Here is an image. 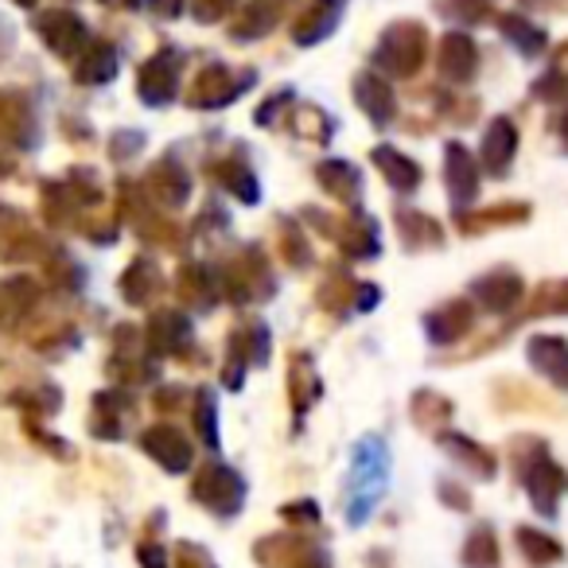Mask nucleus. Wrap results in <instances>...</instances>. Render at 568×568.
Here are the masks:
<instances>
[{"label": "nucleus", "instance_id": "obj_1", "mask_svg": "<svg viewBox=\"0 0 568 568\" xmlns=\"http://www.w3.org/2000/svg\"><path fill=\"white\" fill-rule=\"evenodd\" d=\"M389 483V448L382 436H363L351 452V479H347V521L363 526L374 514L378 498Z\"/></svg>", "mask_w": 568, "mask_h": 568}, {"label": "nucleus", "instance_id": "obj_2", "mask_svg": "<svg viewBox=\"0 0 568 568\" xmlns=\"http://www.w3.org/2000/svg\"><path fill=\"white\" fill-rule=\"evenodd\" d=\"M514 467H518V479L526 487V495L534 498L537 514L552 518L557 514L560 495L568 490V471L549 456L541 440H514Z\"/></svg>", "mask_w": 568, "mask_h": 568}, {"label": "nucleus", "instance_id": "obj_3", "mask_svg": "<svg viewBox=\"0 0 568 568\" xmlns=\"http://www.w3.org/2000/svg\"><path fill=\"white\" fill-rule=\"evenodd\" d=\"M214 284H219V296L222 301H265L273 296V268L265 265L257 250H242L237 257H230L222 268H214Z\"/></svg>", "mask_w": 568, "mask_h": 568}, {"label": "nucleus", "instance_id": "obj_4", "mask_svg": "<svg viewBox=\"0 0 568 568\" xmlns=\"http://www.w3.org/2000/svg\"><path fill=\"white\" fill-rule=\"evenodd\" d=\"M191 498L211 514H219V518H234L245 503V479L226 464H206L191 479Z\"/></svg>", "mask_w": 568, "mask_h": 568}, {"label": "nucleus", "instance_id": "obj_5", "mask_svg": "<svg viewBox=\"0 0 568 568\" xmlns=\"http://www.w3.org/2000/svg\"><path fill=\"white\" fill-rule=\"evenodd\" d=\"M265 363H268V327L261 320H242L226 339V371H222L226 389H242L245 371Z\"/></svg>", "mask_w": 568, "mask_h": 568}, {"label": "nucleus", "instance_id": "obj_6", "mask_svg": "<svg viewBox=\"0 0 568 568\" xmlns=\"http://www.w3.org/2000/svg\"><path fill=\"white\" fill-rule=\"evenodd\" d=\"M253 557L265 568H332L324 545L304 541V537H265L253 549Z\"/></svg>", "mask_w": 568, "mask_h": 568}, {"label": "nucleus", "instance_id": "obj_7", "mask_svg": "<svg viewBox=\"0 0 568 568\" xmlns=\"http://www.w3.org/2000/svg\"><path fill=\"white\" fill-rule=\"evenodd\" d=\"M141 448L149 452L152 459H156L164 471H172V475H180V471H187L191 467V440L180 433L175 425H152V428H144L141 433Z\"/></svg>", "mask_w": 568, "mask_h": 568}, {"label": "nucleus", "instance_id": "obj_8", "mask_svg": "<svg viewBox=\"0 0 568 568\" xmlns=\"http://www.w3.org/2000/svg\"><path fill=\"white\" fill-rule=\"evenodd\" d=\"M521 293H526V284H521V276L514 268H490L487 276H479L471 284V301L483 312H495V316L498 312H510L521 301Z\"/></svg>", "mask_w": 568, "mask_h": 568}, {"label": "nucleus", "instance_id": "obj_9", "mask_svg": "<svg viewBox=\"0 0 568 568\" xmlns=\"http://www.w3.org/2000/svg\"><path fill=\"white\" fill-rule=\"evenodd\" d=\"M332 234L339 237V250L351 261H371L382 250V226L374 214H347L343 222H335Z\"/></svg>", "mask_w": 568, "mask_h": 568}, {"label": "nucleus", "instance_id": "obj_10", "mask_svg": "<svg viewBox=\"0 0 568 568\" xmlns=\"http://www.w3.org/2000/svg\"><path fill=\"white\" fill-rule=\"evenodd\" d=\"M526 358L552 389H568V339H560V335H534Z\"/></svg>", "mask_w": 568, "mask_h": 568}, {"label": "nucleus", "instance_id": "obj_11", "mask_svg": "<svg viewBox=\"0 0 568 568\" xmlns=\"http://www.w3.org/2000/svg\"><path fill=\"white\" fill-rule=\"evenodd\" d=\"M471 327H475L471 296H467V301H448V304H440V308L425 316L428 339L440 343V347H448V343H459L467 332H471Z\"/></svg>", "mask_w": 568, "mask_h": 568}, {"label": "nucleus", "instance_id": "obj_12", "mask_svg": "<svg viewBox=\"0 0 568 568\" xmlns=\"http://www.w3.org/2000/svg\"><path fill=\"white\" fill-rule=\"evenodd\" d=\"M191 343V320L183 312H156L144 332V347L149 355H180L183 347Z\"/></svg>", "mask_w": 568, "mask_h": 568}, {"label": "nucleus", "instance_id": "obj_13", "mask_svg": "<svg viewBox=\"0 0 568 568\" xmlns=\"http://www.w3.org/2000/svg\"><path fill=\"white\" fill-rule=\"evenodd\" d=\"M160 293H164V273H160L156 261L136 257L133 265L121 273V296H125V304H133V308H149Z\"/></svg>", "mask_w": 568, "mask_h": 568}, {"label": "nucleus", "instance_id": "obj_14", "mask_svg": "<svg viewBox=\"0 0 568 568\" xmlns=\"http://www.w3.org/2000/svg\"><path fill=\"white\" fill-rule=\"evenodd\" d=\"M133 413V402H129L121 389H105V394L94 397V417H90V433L102 436V440H121L125 436V417Z\"/></svg>", "mask_w": 568, "mask_h": 568}, {"label": "nucleus", "instance_id": "obj_15", "mask_svg": "<svg viewBox=\"0 0 568 568\" xmlns=\"http://www.w3.org/2000/svg\"><path fill=\"white\" fill-rule=\"evenodd\" d=\"M40 304V288H36L32 276H9V281H0V324H24L28 312Z\"/></svg>", "mask_w": 568, "mask_h": 568}, {"label": "nucleus", "instance_id": "obj_16", "mask_svg": "<svg viewBox=\"0 0 568 568\" xmlns=\"http://www.w3.org/2000/svg\"><path fill=\"white\" fill-rule=\"evenodd\" d=\"M288 402H293V413L296 420L320 402V374H316V363H312L304 351H296L293 363H288Z\"/></svg>", "mask_w": 568, "mask_h": 568}, {"label": "nucleus", "instance_id": "obj_17", "mask_svg": "<svg viewBox=\"0 0 568 568\" xmlns=\"http://www.w3.org/2000/svg\"><path fill=\"white\" fill-rule=\"evenodd\" d=\"M440 448L448 452L452 459H459V464L467 467V471L475 475V479H490V475L498 471V459L495 452H487L483 444H475L471 436H459V433H440Z\"/></svg>", "mask_w": 568, "mask_h": 568}, {"label": "nucleus", "instance_id": "obj_18", "mask_svg": "<svg viewBox=\"0 0 568 568\" xmlns=\"http://www.w3.org/2000/svg\"><path fill=\"white\" fill-rule=\"evenodd\" d=\"M180 296L195 308H214L219 301V284H214L211 265H183L180 268Z\"/></svg>", "mask_w": 568, "mask_h": 568}, {"label": "nucleus", "instance_id": "obj_19", "mask_svg": "<svg viewBox=\"0 0 568 568\" xmlns=\"http://www.w3.org/2000/svg\"><path fill=\"white\" fill-rule=\"evenodd\" d=\"M397 222H402V242L409 245V250H436V245H444L440 222L428 219V214L402 211L397 214Z\"/></svg>", "mask_w": 568, "mask_h": 568}, {"label": "nucleus", "instance_id": "obj_20", "mask_svg": "<svg viewBox=\"0 0 568 568\" xmlns=\"http://www.w3.org/2000/svg\"><path fill=\"white\" fill-rule=\"evenodd\" d=\"M518 549L534 568H549V565H557V560L565 557L560 541H552L549 534H537V529H529V526H518Z\"/></svg>", "mask_w": 568, "mask_h": 568}, {"label": "nucleus", "instance_id": "obj_21", "mask_svg": "<svg viewBox=\"0 0 568 568\" xmlns=\"http://www.w3.org/2000/svg\"><path fill=\"white\" fill-rule=\"evenodd\" d=\"M498 557H503V549H498V537L490 526H479L471 537H467V545H464V565L467 568H495Z\"/></svg>", "mask_w": 568, "mask_h": 568}, {"label": "nucleus", "instance_id": "obj_22", "mask_svg": "<svg viewBox=\"0 0 568 568\" xmlns=\"http://www.w3.org/2000/svg\"><path fill=\"white\" fill-rule=\"evenodd\" d=\"M448 417H452V402L444 394H436V389L413 394V420H417L420 428H436V433H440V425Z\"/></svg>", "mask_w": 568, "mask_h": 568}, {"label": "nucleus", "instance_id": "obj_23", "mask_svg": "<svg viewBox=\"0 0 568 568\" xmlns=\"http://www.w3.org/2000/svg\"><path fill=\"white\" fill-rule=\"evenodd\" d=\"M355 288H358V284H351L347 273H332L324 284H320V296H316L320 308L343 316L347 308H355Z\"/></svg>", "mask_w": 568, "mask_h": 568}, {"label": "nucleus", "instance_id": "obj_24", "mask_svg": "<svg viewBox=\"0 0 568 568\" xmlns=\"http://www.w3.org/2000/svg\"><path fill=\"white\" fill-rule=\"evenodd\" d=\"M529 211L526 206H490V211L483 214H459V226L467 230V234H483V230L490 226H510V222H526Z\"/></svg>", "mask_w": 568, "mask_h": 568}, {"label": "nucleus", "instance_id": "obj_25", "mask_svg": "<svg viewBox=\"0 0 568 568\" xmlns=\"http://www.w3.org/2000/svg\"><path fill=\"white\" fill-rule=\"evenodd\" d=\"M320 183H324L332 195L347 199V203H355V199L363 195V180H358V172L351 164H324L320 168Z\"/></svg>", "mask_w": 568, "mask_h": 568}, {"label": "nucleus", "instance_id": "obj_26", "mask_svg": "<svg viewBox=\"0 0 568 568\" xmlns=\"http://www.w3.org/2000/svg\"><path fill=\"white\" fill-rule=\"evenodd\" d=\"M475 187H479V180H475L471 164L464 160V152L452 149V168H448V191H452V199H456V203H471Z\"/></svg>", "mask_w": 568, "mask_h": 568}, {"label": "nucleus", "instance_id": "obj_27", "mask_svg": "<svg viewBox=\"0 0 568 568\" xmlns=\"http://www.w3.org/2000/svg\"><path fill=\"white\" fill-rule=\"evenodd\" d=\"M529 312L537 316H568V281H549L534 293Z\"/></svg>", "mask_w": 568, "mask_h": 568}, {"label": "nucleus", "instance_id": "obj_28", "mask_svg": "<svg viewBox=\"0 0 568 568\" xmlns=\"http://www.w3.org/2000/svg\"><path fill=\"white\" fill-rule=\"evenodd\" d=\"M281 257L288 261L293 268L308 265L312 250H308V234H304L296 222H281Z\"/></svg>", "mask_w": 568, "mask_h": 568}, {"label": "nucleus", "instance_id": "obj_29", "mask_svg": "<svg viewBox=\"0 0 568 568\" xmlns=\"http://www.w3.org/2000/svg\"><path fill=\"white\" fill-rule=\"evenodd\" d=\"M195 428L203 436L206 448H219V433H214V389H199L195 394Z\"/></svg>", "mask_w": 568, "mask_h": 568}, {"label": "nucleus", "instance_id": "obj_30", "mask_svg": "<svg viewBox=\"0 0 568 568\" xmlns=\"http://www.w3.org/2000/svg\"><path fill=\"white\" fill-rule=\"evenodd\" d=\"M382 160H386V175H389V183H394L397 191H413L420 183V172L413 164H405V160H397L394 152H382Z\"/></svg>", "mask_w": 568, "mask_h": 568}, {"label": "nucleus", "instance_id": "obj_31", "mask_svg": "<svg viewBox=\"0 0 568 568\" xmlns=\"http://www.w3.org/2000/svg\"><path fill=\"white\" fill-rule=\"evenodd\" d=\"M175 568H219V565H214V557L203 545L183 541V545H175Z\"/></svg>", "mask_w": 568, "mask_h": 568}, {"label": "nucleus", "instance_id": "obj_32", "mask_svg": "<svg viewBox=\"0 0 568 568\" xmlns=\"http://www.w3.org/2000/svg\"><path fill=\"white\" fill-rule=\"evenodd\" d=\"M281 518L288 521V526H320V506L316 503H293V506H284Z\"/></svg>", "mask_w": 568, "mask_h": 568}, {"label": "nucleus", "instance_id": "obj_33", "mask_svg": "<svg viewBox=\"0 0 568 568\" xmlns=\"http://www.w3.org/2000/svg\"><path fill=\"white\" fill-rule=\"evenodd\" d=\"M136 560H141V568H168L164 545H160L156 537H141V545H136Z\"/></svg>", "mask_w": 568, "mask_h": 568}, {"label": "nucleus", "instance_id": "obj_34", "mask_svg": "<svg viewBox=\"0 0 568 568\" xmlns=\"http://www.w3.org/2000/svg\"><path fill=\"white\" fill-rule=\"evenodd\" d=\"M183 397H187V394H183V389H172V386L156 389V413H160V417H168V413H172L175 405L183 402Z\"/></svg>", "mask_w": 568, "mask_h": 568}, {"label": "nucleus", "instance_id": "obj_35", "mask_svg": "<svg viewBox=\"0 0 568 568\" xmlns=\"http://www.w3.org/2000/svg\"><path fill=\"white\" fill-rule=\"evenodd\" d=\"M436 495H440L444 503H452V506H456V510H467V495L456 487V483H440V487H436Z\"/></svg>", "mask_w": 568, "mask_h": 568}]
</instances>
